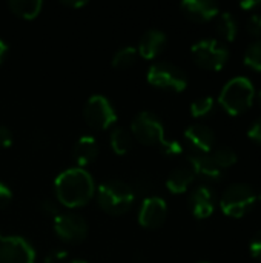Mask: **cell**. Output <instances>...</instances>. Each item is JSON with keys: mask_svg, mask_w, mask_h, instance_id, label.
Returning <instances> with one entry per match:
<instances>
[{"mask_svg": "<svg viewBox=\"0 0 261 263\" xmlns=\"http://www.w3.org/2000/svg\"><path fill=\"white\" fill-rule=\"evenodd\" d=\"M54 193L57 200L66 208H80L89 203L95 194L92 176L78 166L62 171L54 180Z\"/></svg>", "mask_w": 261, "mask_h": 263, "instance_id": "obj_1", "label": "cell"}, {"mask_svg": "<svg viewBox=\"0 0 261 263\" xmlns=\"http://www.w3.org/2000/svg\"><path fill=\"white\" fill-rule=\"evenodd\" d=\"M254 99V83L248 77H234L223 86L218 103L229 116H240L252 106Z\"/></svg>", "mask_w": 261, "mask_h": 263, "instance_id": "obj_2", "label": "cell"}, {"mask_svg": "<svg viewBox=\"0 0 261 263\" xmlns=\"http://www.w3.org/2000/svg\"><path fill=\"white\" fill-rule=\"evenodd\" d=\"M97 202L100 208L111 216H122L128 213L134 202V188L122 180H108L97 190Z\"/></svg>", "mask_w": 261, "mask_h": 263, "instance_id": "obj_3", "label": "cell"}, {"mask_svg": "<svg viewBox=\"0 0 261 263\" xmlns=\"http://www.w3.org/2000/svg\"><path fill=\"white\" fill-rule=\"evenodd\" d=\"M257 202V193L246 183H234L228 186L220 199V208L225 216L240 219L246 216Z\"/></svg>", "mask_w": 261, "mask_h": 263, "instance_id": "obj_4", "label": "cell"}, {"mask_svg": "<svg viewBox=\"0 0 261 263\" xmlns=\"http://www.w3.org/2000/svg\"><path fill=\"white\" fill-rule=\"evenodd\" d=\"M195 63L206 71H222L229 60L228 46L215 39L198 40L191 48Z\"/></svg>", "mask_w": 261, "mask_h": 263, "instance_id": "obj_5", "label": "cell"}, {"mask_svg": "<svg viewBox=\"0 0 261 263\" xmlns=\"http://www.w3.org/2000/svg\"><path fill=\"white\" fill-rule=\"evenodd\" d=\"M146 79L152 86L171 92H183L188 86L185 71L169 62H157L151 65Z\"/></svg>", "mask_w": 261, "mask_h": 263, "instance_id": "obj_6", "label": "cell"}, {"mask_svg": "<svg viewBox=\"0 0 261 263\" xmlns=\"http://www.w3.org/2000/svg\"><path fill=\"white\" fill-rule=\"evenodd\" d=\"M86 123L95 131H105L115 125L117 112L112 103L102 94H94L88 99L83 108Z\"/></svg>", "mask_w": 261, "mask_h": 263, "instance_id": "obj_7", "label": "cell"}, {"mask_svg": "<svg viewBox=\"0 0 261 263\" xmlns=\"http://www.w3.org/2000/svg\"><path fill=\"white\" fill-rule=\"evenodd\" d=\"M131 134L146 146H160L165 142V126L162 120L149 111H142L132 119Z\"/></svg>", "mask_w": 261, "mask_h": 263, "instance_id": "obj_8", "label": "cell"}, {"mask_svg": "<svg viewBox=\"0 0 261 263\" xmlns=\"http://www.w3.org/2000/svg\"><path fill=\"white\" fill-rule=\"evenodd\" d=\"M0 263H35V251L20 236L0 234Z\"/></svg>", "mask_w": 261, "mask_h": 263, "instance_id": "obj_9", "label": "cell"}, {"mask_svg": "<svg viewBox=\"0 0 261 263\" xmlns=\"http://www.w3.org/2000/svg\"><path fill=\"white\" fill-rule=\"evenodd\" d=\"M54 231L63 242L80 243L88 236V225L85 219L75 213H60L54 217Z\"/></svg>", "mask_w": 261, "mask_h": 263, "instance_id": "obj_10", "label": "cell"}, {"mask_svg": "<svg viewBox=\"0 0 261 263\" xmlns=\"http://www.w3.org/2000/svg\"><path fill=\"white\" fill-rule=\"evenodd\" d=\"M166 217H168V203L165 202V199L151 196L142 202L138 211V223L143 228L148 230L160 228L165 223Z\"/></svg>", "mask_w": 261, "mask_h": 263, "instance_id": "obj_11", "label": "cell"}, {"mask_svg": "<svg viewBox=\"0 0 261 263\" xmlns=\"http://www.w3.org/2000/svg\"><path fill=\"white\" fill-rule=\"evenodd\" d=\"M185 139L197 154H211L215 146V133L203 123H194L185 129Z\"/></svg>", "mask_w": 261, "mask_h": 263, "instance_id": "obj_12", "label": "cell"}, {"mask_svg": "<svg viewBox=\"0 0 261 263\" xmlns=\"http://www.w3.org/2000/svg\"><path fill=\"white\" fill-rule=\"evenodd\" d=\"M189 206L195 219L205 220L212 216L215 210V194L208 185L197 186L191 197H189Z\"/></svg>", "mask_w": 261, "mask_h": 263, "instance_id": "obj_13", "label": "cell"}, {"mask_svg": "<svg viewBox=\"0 0 261 263\" xmlns=\"http://www.w3.org/2000/svg\"><path fill=\"white\" fill-rule=\"evenodd\" d=\"M191 171L195 177L206 182H220L223 179V171L214 163L211 154H191L188 156Z\"/></svg>", "mask_w": 261, "mask_h": 263, "instance_id": "obj_14", "label": "cell"}, {"mask_svg": "<svg viewBox=\"0 0 261 263\" xmlns=\"http://www.w3.org/2000/svg\"><path fill=\"white\" fill-rule=\"evenodd\" d=\"M183 14L194 22H209L218 15V5L211 0H185L180 5Z\"/></svg>", "mask_w": 261, "mask_h": 263, "instance_id": "obj_15", "label": "cell"}, {"mask_svg": "<svg viewBox=\"0 0 261 263\" xmlns=\"http://www.w3.org/2000/svg\"><path fill=\"white\" fill-rule=\"evenodd\" d=\"M166 46V34L160 29H149L146 31L137 46V52L142 59L152 60L162 54Z\"/></svg>", "mask_w": 261, "mask_h": 263, "instance_id": "obj_16", "label": "cell"}, {"mask_svg": "<svg viewBox=\"0 0 261 263\" xmlns=\"http://www.w3.org/2000/svg\"><path fill=\"white\" fill-rule=\"evenodd\" d=\"M72 156H74V160L78 165V168L88 166L98 156V143H97V140L92 136H82L74 145Z\"/></svg>", "mask_w": 261, "mask_h": 263, "instance_id": "obj_17", "label": "cell"}, {"mask_svg": "<svg viewBox=\"0 0 261 263\" xmlns=\"http://www.w3.org/2000/svg\"><path fill=\"white\" fill-rule=\"evenodd\" d=\"M194 179L195 176L191 171V168H185V166L175 168L174 171H171V174L166 179V188L172 194H183L189 190Z\"/></svg>", "mask_w": 261, "mask_h": 263, "instance_id": "obj_18", "label": "cell"}, {"mask_svg": "<svg viewBox=\"0 0 261 263\" xmlns=\"http://www.w3.org/2000/svg\"><path fill=\"white\" fill-rule=\"evenodd\" d=\"M132 134L129 129L126 128H122V126H117L111 131V136H109V143H111V148L112 151L117 154V156H125L131 151L132 148Z\"/></svg>", "mask_w": 261, "mask_h": 263, "instance_id": "obj_19", "label": "cell"}, {"mask_svg": "<svg viewBox=\"0 0 261 263\" xmlns=\"http://www.w3.org/2000/svg\"><path fill=\"white\" fill-rule=\"evenodd\" d=\"M8 6L12 14L26 20H32L40 14L43 3L42 0H9Z\"/></svg>", "mask_w": 261, "mask_h": 263, "instance_id": "obj_20", "label": "cell"}, {"mask_svg": "<svg viewBox=\"0 0 261 263\" xmlns=\"http://www.w3.org/2000/svg\"><path fill=\"white\" fill-rule=\"evenodd\" d=\"M217 32L226 42H234L238 34V23L237 18L231 12H223L218 15L217 20Z\"/></svg>", "mask_w": 261, "mask_h": 263, "instance_id": "obj_21", "label": "cell"}, {"mask_svg": "<svg viewBox=\"0 0 261 263\" xmlns=\"http://www.w3.org/2000/svg\"><path fill=\"white\" fill-rule=\"evenodd\" d=\"M138 59V52H137V48L134 46H123L120 48L114 57H112V66L117 68V69H126L132 65H135Z\"/></svg>", "mask_w": 261, "mask_h": 263, "instance_id": "obj_22", "label": "cell"}, {"mask_svg": "<svg viewBox=\"0 0 261 263\" xmlns=\"http://www.w3.org/2000/svg\"><path fill=\"white\" fill-rule=\"evenodd\" d=\"M211 157H212L214 163H215L222 171L226 170V168L234 166V165L237 163V160H238L237 153H235L232 148H229V146H222V148L212 151V153H211Z\"/></svg>", "mask_w": 261, "mask_h": 263, "instance_id": "obj_23", "label": "cell"}, {"mask_svg": "<svg viewBox=\"0 0 261 263\" xmlns=\"http://www.w3.org/2000/svg\"><path fill=\"white\" fill-rule=\"evenodd\" d=\"M245 65L254 71H260L261 72V39L252 42L246 51H245Z\"/></svg>", "mask_w": 261, "mask_h": 263, "instance_id": "obj_24", "label": "cell"}, {"mask_svg": "<svg viewBox=\"0 0 261 263\" xmlns=\"http://www.w3.org/2000/svg\"><path fill=\"white\" fill-rule=\"evenodd\" d=\"M214 108H215L214 97L205 96V97H200V99H197L195 102L191 103V114L195 119H202V117L209 116L214 111Z\"/></svg>", "mask_w": 261, "mask_h": 263, "instance_id": "obj_25", "label": "cell"}, {"mask_svg": "<svg viewBox=\"0 0 261 263\" xmlns=\"http://www.w3.org/2000/svg\"><path fill=\"white\" fill-rule=\"evenodd\" d=\"M160 148H162L163 154L169 156V157H175V156H180L183 153V146L177 140H166L165 139V142L160 145Z\"/></svg>", "mask_w": 261, "mask_h": 263, "instance_id": "obj_26", "label": "cell"}, {"mask_svg": "<svg viewBox=\"0 0 261 263\" xmlns=\"http://www.w3.org/2000/svg\"><path fill=\"white\" fill-rule=\"evenodd\" d=\"M246 29L251 35L254 37H261V14H252L248 18Z\"/></svg>", "mask_w": 261, "mask_h": 263, "instance_id": "obj_27", "label": "cell"}, {"mask_svg": "<svg viewBox=\"0 0 261 263\" xmlns=\"http://www.w3.org/2000/svg\"><path fill=\"white\" fill-rule=\"evenodd\" d=\"M40 211L46 216H52V217H57L60 213H58V205L51 200V199H45L40 202Z\"/></svg>", "mask_w": 261, "mask_h": 263, "instance_id": "obj_28", "label": "cell"}, {"mask_svg": "<svg viewBox=\"0 0 261 263\" xmlns=\"http://www.w3.org/2000/svg\"><path fill=\"white\" fill-rule=\"evenodd\" d=\"M12 202V191L8 185L0 182V210H5Z\"/></svg>", "mask_w": 261, "mask_h": 263, "instance_id": "obj_29", "label": "cell"}, {"mask_svg": "<svg viewBox=\"0 0 261 263\" xmlns=\"http://www.w3.org/2000/svg\"><path fill=\"white\" fill-rule=\"evenodd\" d=\"M249 253L254 259L261 260V230L252 237V240L249 243Z\"/></svg>", "mask_w": 261, "mask_h": 263, "instance_id": "obj_30", "label": "cell"}, {"mask_svg": "<svg viewBox=\"0 0 261 263\" xmlns=\"http://www.w3.org/2000/svg\"><path fill=\"white\" fill-rule=\"evenodd\" d=\"M14 142L12 133L5 125H0V148H9Z\"/></svg>", "mask_w": 261, "mask_h": 263, "instance_id": "obj_31", "label": "cell"}, {"mask_svg": "<svg viewBox=\"0 0 261 263\" xmlns=\"http://www.w3.org/2000/svg\"><path fill=\"white\" fill-rule=\"evenodd\" d=\"M248 137L255 142V143H260L261 145V117L257 119L248 129Z\"/></svg>", "mask_w": 261, "mask_h": 263, "instance_id": "obj_32", "label": "cell"}, {"mask_svg": "<svg viewBox=\"0 0 261 263\" xmlns=\"http://www.w3.org/2000/svg\"><path fill=\"white\" fill-rule=\"evenodd\" d=\"M242 9H245V11H248V12H255L257 9H260L261 8V0H245V2H240V5H238Z\"/></svg>", "mask_w": 261, "mask_h": 263, "instance_id": "obj_33", "label": "cell"}, {"mask_svg": "<svg viewBox=\"0 0 261 263\" xmlns=\"http://www.w3.org/2000/svg\"><path fill=\"white\" fill-rule=\"evenodd\" d=\"M62 5H65V6H71V8H82V6H86L88 5V2H62Z\"/></svg>", "mask_w": 261, "mask_h": 263, "instance_id": "obj_34", "label": "cell"}, {"mask_svg": "<svg viewBox=\"0 0 261 263\" xmlns=\"http://www.w3.org/2000/svg\"><path fill=\"white\" fill-rule=\"evenodd\" d=\"M6 52H8V45L0 39V65H2V62H3V59H5V55H6Z\"/></svg>", "mask_w": 261, "mask_h": 263, "instance_id": "obj_35", "label": "cell"}, {"mask_svg": "<svg viewBox=\"0 0 261 263\" xmlns=\"http://www.w3.org/2000/svg\"><path fill=\"white\" fill-rule=\"evenodd\" d=\"M257 200H260L261 202V188H260V191L257 193Z\"/></svg>", "mask_w": 261, "mask_h": 263, "instance_id": "obj_36", "label": "cell"}, {"mask_svg": "<svg viewBox=\"0 0 261 263\" xmlns=\"http://www.w3.org/2000/svg\"><path fill=\"white\" fill-rule=\"evenodd\" d=\"M69 263H88V262H85V260H72V262H69Z\"/></svg>", "mask_w": 261, "mask_h": 263, "instance_id": "obj_37", "label": "cell"}, {"mask_svg": "<svg viewBox=\"0 0 261 263\" xmlns=\"http://www.w3.org/2000/svg\"><path fill=\"white\" fill-rule=\"evenodd\" d=\"M260 103H261V91H260Z\"/></svg>", "mask_w": 261, "mask_h": 263, "instance_id": "obj_38", "label": "cell"}, {"mask_svg": "<svg viewBox=\"0 0 261 263\" xmlns=\"http://www.w3.org/2000/svg\"><path fill=\"white\" fill-rule=\"evenodd\" d=\"M200 263H209V262H200Z\"/></svg>", "mask_w": 261, "mask_h": 263, "instance_id": "obj_39", "label": "cell"}]
</instances>
